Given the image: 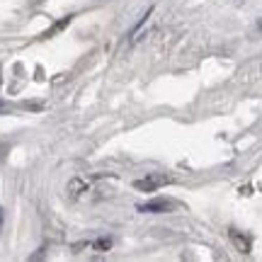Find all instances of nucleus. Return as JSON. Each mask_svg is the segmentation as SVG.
Here are the masks:
<instances>
[{
	"instance_id": "obj_8",
	"label": "nucleus",
	"mask_w": 262,
	"mask_h": 262,
	"mask_svg": "<svg viewBox=\"0 0 262 262\" xmlns=\"http://www.w3.org/2000/svg\"><path fill=\"white\" fill-rule=\"evenodd\" d=\"M3 110H5V104H3V102H0V112H3Z\"/></svg>"
},
{
	"instance_id": "obj_5",
	"label": "nucleus",
	"mask_w": 262,
	"mask_h": 262,
	"mask_svg": "<svg viewBox=\"0 0 262 262\" xmlns=\"http://www.w3.org/2000/svg\"><path fill=\"white\" fill-rule=\"evenodd\" d=\"M83 187H85V185H83V180H78V178L68 182V192H71V194H75V196H78L80 192H83Z\"/></svg>"
},
{
	"instance_id": "obj_1",
	"label": "nucleus",
	"mask_w": 262,
	"mask_h": 262,
	"mask_svg": "<svg viewBox=\"0 0 262 262\" xmlns=\"http://www.w3.org/2000/svg\"><path fill=\"white\" fill-rule=\"evenodd\" d=\"M170 182H172V178H170V175H158V172H153V175H148V178L136 180V182H134V187L141 189V192H156L158 187L170 185Z\"/></svg>"
},
{
	"instance_id": "obj_4",
	"label": "nucleus",
	"mask_w": 262,
	"mask_h": 262,
	"mask_svg": "<svg viewBox=\"0 0 262 262\" xmlns=\"http://www.w3.org/2000/svg\"><path fill=\"white\" fill-rule=\"evenodd\" d=\"M71 19H73V15H66V17H61V19H58V22H56V25H51V27H49L47 32L41 34V37H44V39H49V37H54V34H58V32H61V29H63L66 25L71 22Z\"/></svg>"
},
{
	"instance_id": "obj_7",
	"label": "nucleus",
	"mask_w": 262,
	"mask_h": 262,
	"mask_svg": "<svg viewBox=\"0 0 262 262\" xmlns=\"http://www.w3.org/2000/svg\"><path fill=\"white\" fill-rule=\"evenodd\" d=\"M0 226H3V209H0Z\"/></svg>"
},
{
	"instance_id": "obj_2",
	"label": "nucleus",
	"mask_w": 262,
	"mask_h": 262,
	"mask_svg": "<svg viewBox=\"0 0 262 262\" xmlns=\"http://www.w3.org/2000/svg\"><path fill=\"white\" fill-rule=\"evenodd\" d=\"M175 206H178V204H175L172 199H150V202L139 204L136 209H139V211H143V214H168V211H172Z\"/></svg>"
},
{
	"instance_id": "obj_6",
	"label": "nucleus",
	"mask_w": 262,
	"mask_h": 262,
	"mask_svg": "<svg viewBox=\"0 0 262 262\" xmlns=\"http://www.w3.org/2000/svg\"><path fill=\"white\" fill-rule=\"evenodd\" d=\"M93 250H110L112 248V241L110 238H102V241H93Z\"/></svg>"
},
{
	"instance_id": "obj_3",
	"label": "nucleus",
	"mask_w": 262,
	"mask_h": 262,
	"mask_svg": "<svg viewBox=\"0 0 262 262\" xmlns=\"http://www.w3.org/2000/svg\"><path fill=\"white\" fill-rule=\"evenodd\" d=\"M228 238H231V243L235 245V250H241V253H250V238L245 233H241V231H235V228H231L228 231Z\"/></svg>"
}]
</instances>
